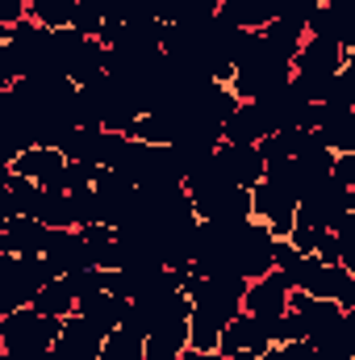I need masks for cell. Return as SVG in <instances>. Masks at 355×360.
Returning a JSON list of instances; mask_svg holds the SVG:
<instances>
[{
	"mask_svg": "<svg viewBox=\"0 0 355 360\" xmlns=\"http://www.w3.org/2000/svg\"><path fill=\"white\" fill-rule=\"evenodd\" d=\"M63 323L67 319H51V314H38L34 306H21L13 314L0 319V340H4V356L21 360L34 356V352H46L59 344L63 335Z\"/></svg>",
	"mask_w": 355,
	"mask_h": 360,
	"instance_id": "6da1fadb",
	"label": "cell"
},
{
	"mask_svg": "<svg viewBox=\"0 0 355 360\" xmlns=\"http://www.w3.org/2000/svg\"><path fill=\"white\" fill-rule=\"evenodd\" d=\"M280 323L284 319H260V314H239V319H230L226 327H222V344H217V352L222 356H234V352H255V356H264L267 348H276L280 344Z\"/></svg>",
	"mask_w": 355,
	"mask_h": 360,
	"instance_id": "7a4b0ae2",
	"label": "cell"
},
{
	"mask_svg": "<svg viewBox=\"0 0 355 360\" xmlns=\"http://www.w3.org/2000/svg\"><path fill=\"white\" fill-rule=\"evenodd\" d=\"M4 172L25 176V180H38V184L51 188V193H67V188H63L67 155H63L59 147H25L21 155H13V160L4 164Z\"/></svg>",
	"mask_w": 355,
	"mask_h": 360,
	"instance_id": "3957f363",
	"label": "cell"
},
{
	"mask_svg": "<svg viewBox=\"0 0 355 360\" xmlns=\"http://www.w3.org/2000/svg\"><path fill=\"white\" fill-rule=\"evenodd\" d=\"M272 248H276L272 226H267V222H251V226L239 235V243H234V272H239V276H247V281L267 276V272L276 269Z\"/></svg>",
	"mask_w": 355,
	"mask_h": 360,
	"instance_id": "277c9868",
	"label": "cell"
},
{
	"mask_svg": "<svg viewBox=\"0 0 355 360\" xmlns=\"http://www.w3.org/2000/svg\"><path fill=\"white\" fill-rule=\"evenodd\" d=\"M213 160H217V168L226 176L234 184H243V188H255L267 176V160L260 151V143H222Z\"/></svg>",
	"mask_w": 355,
	"mask_h": 360,
	"instance_id": "5b68a950",
	"label": "cell"
},
{
	"mask_svg": "<svg viewBox=\"0 0 355 360\" xmlns=\"http://www.w3.org/2000/svg\"><path fill=\"white\" fill-rule=\"evenodd\" d=\"M288 297H293V285L284 281V272L272 269L267 276L247 285V302L243 310L247 314H260V319H284L288 314Z\"/></svg>",
	"mask_w": 355,
	"mask_h": 360,
	"instance_id": "8992f818",
	"label": "cell"
},
{
	"mask_svg": "<svg viewBox=\"0 0 355 360\" xmlns=\"http://www.w3.org/2000/svg\"><path fill=\"white\" fill-rule=\"evenodd\" d=\"M105 331L88 323L84 314H67V323H63V335H59V344H55V356L59 360H100V348H105Z\"/></svg>",
	"mask_w": 355,
	"mask_h": 360,
	"instance_id": "52a82bcc",
	"label": "cell"
},
{
	"mask_svg": "<svg viewBox=\"0 0 355 360\" xmlns=\"http://www.w3.org/2000/svg\"><path fill=\"white\" fill-rule=\"evenodd\" d=\"M42 256L51 260V269L59 272V276L92 269L88 239H84V231H80V226H67V231H51V243H46V252H42Z\"/></svg>",
	"mask_w": 355,
	"mask_h": 360,
	"instance_id": "ba28073f",
	"label": "cell"
},
{
	"mask_svg": "<svg viewBox=\"0 0 355 360\" xmlns=\"http://www.w3.org/2000/svg\"><path fill=\"white\" fill-rule=\"evenodd\" d=\"M51 243V226L42 218H8L0 226V252L4 256H42Z\"/></svg>",
	"mask_w": 355,
	"mask_h": 360,
	"instance_id": "9c48e42d",
	"label": "cell"
},
{
	"mask_svg": "<svg viewBox=\"0 0 355 360\" xmlns=\"http://www.w3.org/2000/svg\"><path fill=\"white\" fill-rule=\"evenodd\" d=\"M267 134H276V126L260 101H243L239 113L226 122V143H264Z\"/></svg>",
	"mask_w": 355,
	"mask_h": 360,
	"instance_id": "30bf717a",
	"label": "cell"
},
{
	"mask_svg": "<svg viewBox=\"0 0 355 360\" xmlns=\"http://www.w3.org/2000/svg\"><path fill=\"white\" fill-rule=\"evenodd\" d=\"M188 319H172V323H159L151 335H147V360H180L188 352Z\"/></svg>",
	"mask_w": 355,
	"mask_h": 360,
	"instance_id": "8fae6325",
	"label": "cell"
},
{
	"mask_svg": "<svg viewBox=\"0 0 355 360\" xmlns=\"http://www.w3.org/2000/svg\"><path fill=\"white\" fill-rule=\"evenodd\" d=\"M38 314H51V319H67V314H76V306H80V297H76V289H72V281L67 276H55L51 285H42L38 293H34V302H29Z\"/></svg>",
	"mask_w": 355,
	"mask_h": 360,
	"instance_id": "7c38bea8",
	"label": "cell"
},
{
	"mask_svg": "<svg viewBox=\"0 0 355 360\" xmlns=\"http://www.w3.org/2000/svg\"><path fill=\"white\" fill-rule=\"evenodd\" d=\"M38 218L51 226V231H67V226H80V210H76V197L72 193H51L42 197L38 205Z\"/></svg>",
	"mask_w": 355,
	"mask_h": 360,
	"instance_id": "4fadbf2b",
	"label": "cell"
},
{
	"mask_svg": "<svg viewBox=\"0 0 355 360\" xmlns=\"http://www.w3.org/2000/svg\"><path fill=\"white\" fill-rule=\"evenodd\" d=\"M100 143H105V126H76L63 143V155L76 164H100Z\"/></svg>",
	"mask_w": 355,
	"mask_h": 360,
	"instance_id": "5bb4252c",
	"label": "cell"
},
{
	"mask_svg": "<svg viewBox=\"0 0 355 360\" xmlns=\"http://www.w3.org/2000/svg\"><path fill=\"white\" fill-rule=\"evenodd\" d=\"M76 13H80V0H34L29 4V17L42 30H72Z\"/></svg>",
	"mask_w": 355,
	"mask_h": 360,
	"instance_id": "9a60e30c",
	"label": "cell"
},
{
	"mask_svg": "<svg viewBox=\"0 0 355 360\" xmlns=\"http://www.w3.org/2000/svg\"><path fill=\"white\" fill-rule=\"evenodd\" d=\"M100 360H147V335L134 331V327H117V331L105 340Z\"/></svg>",
	"mask_w": 355,
	"mask_h": 360,
	"instance_id": "2e32d148",
	"label": "cell"
},
{
	"mask_svg": "<svg viewBox=\"0 0 355 360\" xmlns=\"http://www.w3.org/2000/svg\"><path fill=\"white\" fill-rule=\"evenodd\" d=\"M355 276L343 264H322L318 276L305 285V293H314V297H326V302H339L343 293H347V285H351Z\"/></svg>",
	"mask_w": 355,
	"mask_h": 360,
	"instance_id": "e0dca14e",
	"label": "cell"
},
{
	"mask_svg": "<svg viewBox=\"0 0 355 360\" xmlns=\"http://www.w3.org/2000/svg\"><path fill=\"white\" fill-rule=\"evenodd\" d=\"M188 344H192L196 352H217V344H222V323H213L209 314L192 310V319H188Z\"/></svg>",
	"mask_w": 355,
	"mask_h": 360,
	"instance_id": "ac0fdd59",
	"label": "cell"
},
{
	"mask_svg": "<svg viewBox=\"0 0 355 360\" xmlns=\"http://www.w3.org/2000/svg\"><path fill=\"white\" fill-rule=\"evenodd\" d=\"M100 176H105V168H100V164H76V160H67L63 188H67V193H88V188L100 184Z\"/></svg>",
	"mask_w": 355,
	"mask_h": 360,
	"instance_id": "d6986e66",
	"label": "cell"
},
{
	"mask_svg": "<svg viewBox=\"0 0 355 360\" xmlns=\"http://www.w3.org/2000/svg\"><path fill=\"white\" fill-rule=\"evenodd\" d=\"M322 239H326V231H318V226H293V235H288V243L297 248V252H305V256H318V248H322Z\"/></svg>",
	"mask_w": 355,
	"mask_h": 360,
	"instance_id": "ffe728a7",
	"label": "cell"
},
{
	"mask_svg": "<svg viewBox=\"0 0 355 360\" xmlns=\"http://www.w3.org/2000/svg\"><path fill=\"white\" fill-rule=\"evenodd\" d=\"M318 260L322 264H343V235L339 231H326V239L318 248Z\"/></svg>",
	"mask_w": 355,
	"mask_h": 360,
	"instance_id": "44dd1931",
	"label": "cell"
},
{
	"mask_svg": "<svg viewBox=\"0 0 355 360\" xmlns=\"http://www.w3.org/2000/svg\"><path fill=\"white\" fill-rule=\"evenodd\" d=\"M335 180L347 184V188H355V151H343V155L335 160Z\"/></svg>",
	"mask_w": 355,
	"mask_h": 360,
	"instance_id": "7402d4cb",
	"label": "cell"
},
{
	"mask_svg": "<svg viewBox=\"0 0 355 360\" xmlns=\"http://www.w3.org/2000/svg\"><path fill=\"white\" fill-rule=\"evenodd\" d=\"M280 352H284V360H314V340H288V344H280Z\"/></svg>",
	"mask_w": 355,
	"mask_h": 360,
	"instance_id": "603a6c76",
	"label": "cell"
},
{
	"mask_svg": "<svg viewBox=\"0 0 355 360\" xmlns=\"http://www.w3.org/2000/svg\"><path fill=\"white\" fill-rule=\"evenodd\" d=\"M335 231H339L343 239H355V210H347V214L339 218V226H335Z\"/></svg>",
	"mask_w": 355,
	"mask_h": 360,
	"instance_id": "cb8c5ba5",
	"label": "cell"
},
{
	"mask_svg": "<svg viewBox=\"0 0 355 360\" xmlns=\"http://www.w3.org/2000/svg\"><path fill=\"white\" fill-rule=\"evenodd\" d=\"M180 360H230V356H222V352H196V348H188Z\"/></svg>",
	"mask_w": 355,
	"mask_h": 360,
	"instance_id": "d4e9b609",
	"label": "cell"
},
{
	"mask_svg": "<svg viewBox=\"0 0 355 360\" xmlns=\"http://www.w3.org/2000/svg\"><path fill=\"white\" fill-rule=\"evenodd\" d=\"M339 306H343V310H355V281L347 285V293L339 297Z\"/></svg>",
	"mask_w": 355,
	"mask_h": 360,
	"instance_id": "484cf974",
	"label": "cell"
},
{
	"mask_svg": "<svg viewBox=\"0 0 355 360\" xmlns=\"http://www.w3.org/2000/svg\"><path fill=\"white\" fill-rule=\"evenodd\" d=\"M347 63H355V51H347Z\"/></svg>",
	"mask_w": 355,
	"mask_h": 360,
	"instance_id": "4316f807",
	"label": "cell"
}]
</instances>
